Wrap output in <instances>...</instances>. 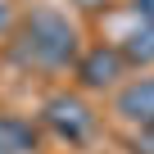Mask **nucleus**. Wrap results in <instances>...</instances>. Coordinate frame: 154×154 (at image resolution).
Masks as SVG:
<instances>
[{
	"mask_svg": "<svg viewBox=\"0 0 154 154\" xmlns=\"http://www.w3.org/2000/svg\"><path fill=\"white\" fill-rule=\"evenodd\" d=\"M118 54L127 59V68H149V63H154V23L136 18V23L118 36Z\"/></svg>",
	"mask_w": 154,
	"mask_h": 154,
	"instance_id": "39448f33",
	"label": "nucleus"
},
{
	"mask_svg": "<svg viewBox=\"0 0 154 154\" xmlns=\"http://www.w3.org/2000/svg\"><path fill=\"white\" fill-rule=\"evenodd\" d=\"M131 14L145 18V23H154V0H131Z\"/></svg>",
	"mask_w": 154,
	"mask_h": 154,
	"instance_id": "6e6552de",
	"label": "nucleus"
},
{
	"mask_svg": "<svg viewBox=\"0 0 154 154\" xmlns=\"http://www.w3.org/2000/svg\"><path fill=\"white\" fill-rule=\"evenodd\" d=\"M127 72V59L118 54V45H91L86 54H77V82L86 91H104Z\"/></svg>",
	"mask_w": 154,
	"mask_h": 154,
	"instance_id": "7ed1b4c3",
	"label": "nucleus"
},
{
	"mask_svg": "<svg viewBox=\"0 0 154 154\" xmlns=\"http://www.w3.org/2000/svg\"><path fill=\"white\" fill-rule=\"evenodd\" d=\"M131 154H154V127H140V131H136Z\"/></svg>",
	"mask_w": 154,
	"mask_h": 154,
	"instance_id": "0eeeda50",
	"label": "nucleus"
},
{
	"mask_svg": "<svg viewBox=\"0 0 154 154\" xmlns=\"http://www.w3.org/2000/svg\"><path fill=\"white\" fill-rule=\"evenodd\" d=\"M41 122H45L59 140H68V145H86L91 131H95V113H91V104L77 95V91L50 95V100L41 104Z\"/></svg>",
	"mask_w": 154,
	"mask_h": 154,
	"instance_id": "f03ea898",
	"label": "nucleus"
},
{
	"mask_svg": "<svg viewBox=\"0 0 154 154\" xmlns=\"http://www.w3.org/2000/svg\"><path fill=\"white\" fill-rule=\"evenodd\" d=\"M82 54V41H77V27L59 14V9H36L32 18H23L18 41H14V59L27 68H68Z\"/></svg>",
	"mask_w": 154,
	"mask_h": 154,
	"instance_id": "f257e3e1",
	"label": "nucleus"
},
{
	"mask_svg": "<svg viewBox=\"0 0 154 154\" xmlns=\"http://www.w3.org/2000/svg\"><path fill=\"white\" fill-rule=\"evenodd\" d=\"M113 109H118V118L131 122V127H154V72H149V77H131V82L118 91Z\"/></svg>",
	"mask_w": 154,
	"mask_h": 154,
	"instance_id": "20e7f679",
	"label": "nucleus"
},
{
	"mask_svg": "<svg viewBox=\"0 0 154 154\" xmlns=\"http://www.w3.org/2000/svg\"><path fill=\"white\" fill-rule=\"evenodd\" d=\"M5 27H9V9L0 5V32H5Z\"/></svg>",
	"mask_w": 154,
	"mask_h": 154,
	"instance_id": "1a4fd4ad",
	"label": "nucleus"
},
{
	"mask_svg": "<svg viewBox=\"0 0 154 154\" xmlns=\"http://www.w3.org/2000/svg\"><path fill=\"white\" fill-rule=\"evenodd\" d=\"M36 149V127L18 113H0V154H32Z\"/></svg>",
	"mask_w": 154,
	"mask_h": 154,
	"instance_id": "423d86ee",
	"label": "nucleus"
}]
</instances>
